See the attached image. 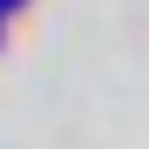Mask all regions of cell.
<instances>
[{
	"instance_id": "1",
	"label": "cell",
	"mask_w": 149,
	"mask_h": 149,
	"mask_svg": "<svg viewBox=\"0 0 149 149\" xmlns=\"http://www.w3.org/2000/svg\"><path fill=\"white\" fill-rule=\"evenodd\" d=\"M14 7H27V0H0V14H14Z\"/></svg>"
}]
</instances>
